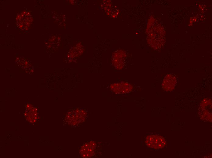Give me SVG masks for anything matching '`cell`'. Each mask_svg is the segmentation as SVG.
Listing matches in <instances>:
<instances>
[{"mask_svg":"<svg viewBox=\"0 0 212 158\" xmlns=\"http://www.w3.org/2000/svg\"><path fill=\"white\" fill-rule=\"evenodd\" d=\"M111 89L115 93L123 94L129 92L132 90V86L129 84L121 82L115 84L111 86Z\"/></svg>","mask_w":212,"mask_h":158,"instance_id":"3957f363","label":"cell"},{"mask_svg":"<svg viewBox=\"0 0 212 158\" xmlns=\"http://www.w3.org/2000/svg\"><path fill=\"white\" fill-rule=\"evenodd\" d=\"M145 143L147 146L155 149H159L164 147L166 141L162 137L156 135H151L146 138Z\"/></svg>","mask_w":212,"mask_h":158,"instance_id":"6da1fadb","label":"cell"},{"mask_svg":"<svg viewBox=\"0 0 212 158\" xmlns=\"http://www.w3.org/2000/svg\"><path fill=\"white\" fill-rule=\"evenodd\" d=\"M96 144L92 141L87 143L83 145L80 150L81 156L84 158L90 157L94 153Z\"/></svg>","mask_w":212,"mask_h":158,"instance_id":"7a4b0ae2","label":"cell"},{"mask_svg":"<svg viewBox=\"0 0 212 158\" xmlns=\"http://www.w3.org/2000/svg\"><path fill=\"white\" fill-rule=\"evenodd\" d=\"M176 79L174 76L171 75H168L164 79L162 87L166 91H170L173 89L176 83Z\"/></svg>","mask_w":212,"mask_h":158,"instance_id":"277c9868","label":"cell"}]
</instances>
